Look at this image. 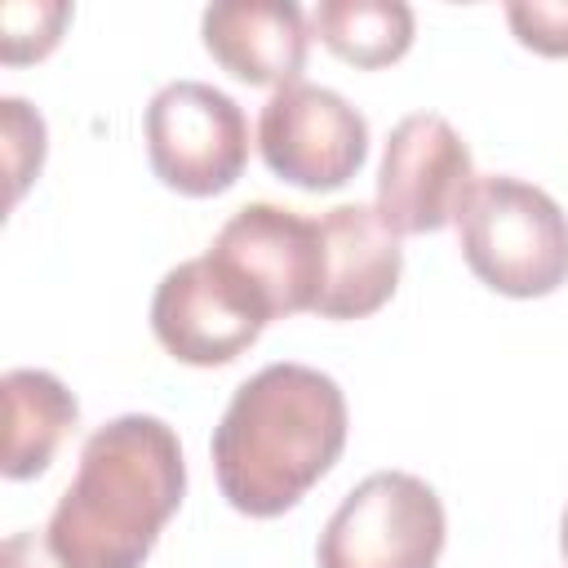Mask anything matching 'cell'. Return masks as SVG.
<instances>
[{
	"label": "cell",
	"mask_w": 568,
	"mask_h": 568,
	"mask_svg": "<svg viewBox=\"0 0 568 568\" xmlns=\"http://www.w3.org/2000/svg\"><path fill=\"white\" fill-rule=\"evenodd\" d=\"M209 257L226 266L271 320L315 311L324 288V240L320 217H302L297 209L257 200L226 217L213 235Z\"/></svg>",
	"instance_id": "8"
},
{
	"label": "cell",
	"mask_w": 568,
	"mask_h": 568,
	"mask_svg": "<svg viewBox=\"0 0 568 568\" xmlns=\"http://www.w3.org/2000/svg\"><path fill=\"white\" fill-rule=\"evenodd\" d=\"M559 555H564V564H568V506H564V515H559Z\"/></svg>",
	"instance_id": "18"
},
{
	"label": "cell",
	"mask_w": 568,
	"mask_h": 568,
	"mask_svg": "<svg viewBox=\"0 0 568 568\" xmlns=\"http://www.w3.org/2000/svg\"><path fill=\"white\" fill-rule=\"evenodd\" d=\"M320 240H324V288L315 302L320 320H364L395 297L404 248L373 204L328 209L320 217Z\"/></svg>",
	"instance_id": "10"
},
{
	"label": "cell",
	"mask_w": 568,
	"mask_h": 568,
	"mask_svg": "<svg viewBox=\"0 0 568 568\" xmlns=\"http://www.w3.org/2000/svg\"><path fill=\"white\" fill-rule=\"evenodd\" d=\"M257 151L280 182L337 191L368 160V120L337 89L293 80L266 98L257 115Z\"/></svg>",
	"instance_id": "6"
},
{
	"label": "cell",
	"mask_w": 568,
	"mask_h": 568,
	"mask_svg": "<svg viewBox=\"0 0 568 568\" xmlns=\"http://www.w3.org/2000/svg\"><path fill=\"white\" fill-rule=\"evenodd\" d=\"M506 22L524 49L541 58H568V0H510Z\"/></svg>",
	"instance_id": "16"
},
{
	"label": "cell",
	"mask_w": 568,
	"mask_h": 568,
	"mask_svg": "<svg viewBox=\"0 0 568 568\" xmlns=\"http://www.w3.org/2000/svg\"><path fill=\"white\" fill-rule=\"evenodd\" d=\"M200 36L209 58L262 89H284L306 67L311 22L293 0H222L200 18Z\"/></svg>",
	"instance_id": "11"
},
{
	"label": "cell",
	"mask_w": 568,
	"mask_h": 568,
	"mask_svg": "<svg viewBox=\"0 0 568 568\" xmlns=\"http://www.w3.org/2000/svg\"><path fill=\"white\" fill-rule=\"evenodd\" d=\"M413 9L404 0H320L311 31L351 67L377 71L413 49Z\"/></svg>",
	"instance_id": "13"
},
{
	"label": "cell",
	"mask_w": 568,
	"mask_h": 568,
	"mask_svg": "<svg viewBox=\"0 0 568 568\" xmlns=\"http://www.w3.org/2000/svg\"><path fill=\"white\" fill-rule=\"evenodd\" d=\"M0 115H4V160H9V178H13L9 204H18V195L44 164V120L22 98H0Z\"/></svg>",
	"instance_id": "15"
},
{
	"label": "cell",
	"mask_w": 568,
	"mask_h": 568,
	"mask_svg": "<svg viewBox=\"0 0 568 568\" xmlns=\"http://www.w3.org/2000/svg\"><path fill=\"white\" fill-rule=\"evenodd\" d=\"M457 244L470 275L501 297H550L568 280V213L510 173L475 178L457 213Z\"/></svg>",
	"instance_id": "3"
},
{
	"label": "cell",
	"mask_w": 568,
	"mask_h": 568,
	"mask_svg": "<svg viewBox=\"0 0 568 568\" xmlns=\"http://www.w3.org/2000/svg\"><path fill=\"white\" fill-rule=\"evenodd\" d=\"M0 568H40L36 537L31 532H9L4 546H0Z\"/></svg>",
	"instance_id": "17"
},
{
	"label": "cell",
	"mask_w": 568,
	"mask_h": 568,
	"mask_svg": "<svg viewBox=\"0 0 568 568\" xmlns=\"http://www.w3.org/2000/svg\"><path fill=\"white\" fill-rule=\"evenodd\" d=\"M182 497L178 430L151 413H120L84 439L44 524V550L58 568H142Z\"/></svg>",
	"instance_id": "1"
},
{
	"label": "cell",
	"mask_w": 568,
	"mask_h": 568,
	"mask_svg": "<svg viewBox=\"0 0 568 568\" xmlns=\"http://www.w3.org/2000/svg\"><path fill=\"white\" fill-rule=\"evenodd\" d=\"M346 395L311 364H266L235 386L213 426V475L248 519L293 510L346 448Z\"/></svg>",
	"instance_id": "2"
},
{
	"label": "cell",
	"mask_w": 568,
	"mask_h": 568,
	"mask_svg": "<svg viewBox=\"0 0 568 568\" xmlns=\"http://www.w3.org/2000/svg\"><path fill=\"white\" fill-rule=\"evenodd\" d=\"M71 22V4L62 0H9L0 9V62L4 67H22V62H40L58 49L62 27Z\"/></svg>",
	"instance_id": "14"
},
{
	"label": "cell",
	"mask_w": 568,
	"mask_h": 568,
	"mask_svg": "<svg viewBox=\"0 0 568 568\" xmlns=\"http://www.w3.org/2000/svg\"><path fill=\"white\" fill-rule=\"evenodd\" d=\"M4 390V479H36L80 422V399L49 368H9Z\"/></svg>",
	"instance_id": "12"
},
{
	"label": "cell",
	"mask_w": 568,
	"mask_h": 568,
	"mask_svg": "<svg viewBox=\"0 0 568 568\" xmlns=\"http://www.w3.org/2000/svg\"><path fill=\"white\" fill-rule=\"evenodd\" d=\"M151 173L191 200L222 195L248 164V120L240 102L204 80H169L146 102Z\"/></svg>",
	"instance_id": "5"
},
{
	"label": "cell",
	"mask_w": 568,
	"mask_h": 568,
	"mask_svg": "<svg viewBox=\"0 0 568 568\" xmlns=\"http://www.w3.org/2000/svg\"><path fill=\"white\" fill-rule=\"evenodd\" d=\"M475 178L479 173L462 133L435 111H413L382 146L373 209L395 235H435L457 222Z\"/></svg>",
	"instance_id": "7"
},
{
	"label": "cell",
	"mask_w": 568,
	"mask_h": 568,
	"mask_svg": "<svg viewBox=\"0 0 568 568\" xmlns=\"http://www.w3.org/2000/svg\"><path fill=\"white\" fill-rule=\"evenodd\" d=\"M448 541L439 493L408 470L364 475L328 515L320 568H435Z\"/></svg>",
	"instance_id": "4"
},
{
	"label": "cell",
	"mask_w": 568,
	"mask_h": 568,
	"mask_svg": "<svg viewBox=\"0 0 568 568\" xmlns=\"http://www.w3.org/2000/svg\"><path fill=\"white\" fill-rule=\"evenodd\" d=\"M271 324L266 306L209 253L178 262L164 271L151 297V333L155 342L195 368L240 359L262 328Z\"/></svg>",
	"instance_id": "9"
}]
</instances>
